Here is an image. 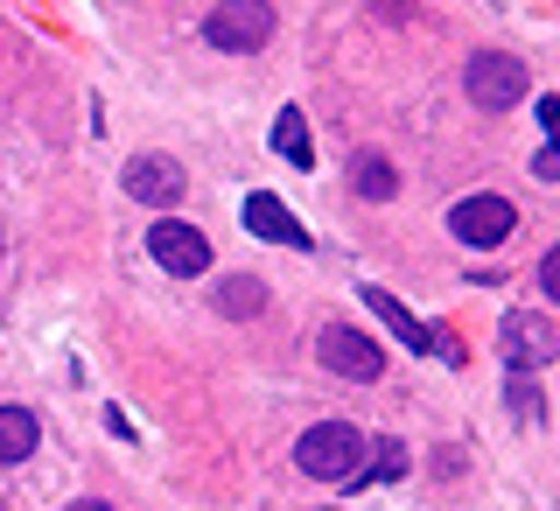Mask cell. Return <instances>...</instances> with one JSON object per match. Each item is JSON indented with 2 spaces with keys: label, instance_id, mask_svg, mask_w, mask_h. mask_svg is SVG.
<instances>
[{
  "label": "cell",
  "instance_id": "obj_1",
  "mask_svg": "<svg viewBox=\"0 0 560 511\" xmlns=\"http://www.w3.org/2000/svg\"><path fill=\"white\" fill-rule=\"evenodd\" d=\"M294 469L315 484H337V490L364 484V434L350 420H315L302 442H294Z\"/></svg>",
  "mask_w": 560,
  "mask_h": 511
},
{
  "label": "cell",
  "instance_id": "obj_2",
  "mask_svg": "<svg viewBox=\"0 0 560 511\" xmlns=\"http://www.w3.org/2000/svg\"><path fill=\"white\" fill-rule=\"evenodd\" d=\"M498 350H504V364H512V379H525V372H547V364L560 358V337H553L547 315L512 309V315L498 323Z\"/></svg>",
  "mask_w": 560,
  "mask_h": 511
},
{
  "label": "cell",
  "instance_id": "obj_3",
  "mask_svg": "<svg viewBox=\"0 0 560 511\" xmlns=\"http://www.w3.org/2000/svg\"><path fill=\"white\" fill-rule=\"evenodd\" d=\"M463 92L483 105V113H512V105L533 92V78H525L518 57H504V49H483V57H469L463 70Z\"/></svg>",
  "mask_w": 560,
  "mask_h": 511
},
{
  "label": "cell",
  "instance_id": "obj_4",
  "mask_svg": "<svg viewBox=\"0 0 560 511\" xmlns=\"http://www.w3.org/2000/svg\"><path fill=\"white\" fill-rule=\"evenodd\" d=\"M518 232V210L504 204V197H463L448 210V239H463V245H477V253H490V245H504Z\"/></svg>",
  "mask_w": 560,
  "mask_h": 511
},
{
  "label": "cell",
  "instance_id": "obj_5",
  "mask_svg": "<svg viewBox=\"0 0 560 511\" xmlns=\"http://www.w3.org/2000/svg\"><path fill=\"white\" fill-rule=\"evenodd\" d=\"M267 35H273V8H267V0H232V8L203 14V43H218V49H259Z\"/></svg>",
  "mask_w": 560,
  "mask_h": 511
},
{
  "label": "cell",
  "instance_id": "obj_6",
  "mask_svg": "<svg viewBox=\"0 0 560 511\" xmlns=\"http://www.w3.org/2000/svg\"><path fill=\"white\" fill-rule=\"evenodd\" d=\"M315 350H323L329 372H343V379H358V385H372L385 372V350L364 337V329H343V323H329L323 337H315Z\"/></svg>",
  "mask_w": 560,
  "mask_h": 511
},
{
  "label": "cell",
  "instance_id": "obj_7",
  "mask_svg": "<svg viewBox=\"0 0 560 511\" xmlns=\"http://www.w3.org/2000/svg\"><path fill=\"white\" fill-rule=\"evenodd\" d=\"M148 253H154V267H168V274H210V239L197 232V224H183V218H162L148 232Z\"/></svg>",
  "mask_w": 560,
  "mask_h": 511
},
{
  "label": "cell",
  "instance_id": "obj_8",
  "mask_svg": "<svg viewBox=\"0 0 560 511\" xmlns=\"http://www.w3.org/2000/svg\"><path fill=\"white\" fill-rule=\"evenodd\" d=\"M183 169H175L168 162V154H133V162H127V197L133 204H154V210H175V204H183Z\"/></svg>",
  "mask_w": 560,
  "mask_h": 511
},
{
  "label": "cell",
  "instance_id": "obj_9",
  "mask_svg": "<svg viewBox=\"0 0 560 511\" xmlns=\"http://www.w3.org/2000/svg\"><path fill=\"white\" fill-rule=\"evenodd\" d=\"M245 224H253V239H273V245H288V253H308V232H302V218H294L280 197H245Z\"/></svg>",
  "mask_w": 560,
  "mask_h": 511
},
{
  "label": "cell",
  "instance_id": "obj_10",
  "mask_svg": "<svg viewBox=\"0 0 560 511\" xmlns=\"http://www.w3.org/2000/svg\"><path fill=\"white\" fill-rule=\"evenodd\" d=\"M273 154H280L288 169H315V140H308L302 105H280V119H273Z\"/></svg>",
  "mask_w": 560,
  "mask_h": 511
},
{
  "label": "cell",
  "instance_id": "obj_11",
  "mask_svg": "<svg viewBox=\"0 0 560 511\" xmlns=\"http://www.w3.org/2000/svg\"><path fill=\"white\" fill-rule=\"evenodd\" d=\"M35 442H43L35 414H28V407H0V469H8V463H28Z\"/></svg>",
  "mask_w": 560,
  "mask_h": 511
},
{
  "label": "cell",
  "instance_id": "obj_12",
  "mask_svg": "<svg viewBox=\"0 0 560 511\" xmlns=\"http://www.w3.org/2000/svg\"><path fill=\"white\" fill-rule=\"evenodd\" d=\"M350 189H358L364 204H385V197H393V189H399V169L385 162L378 148H364L358 162H350Z\"/></svg>",
  "mask_w": 560,
  "mask_h": 511
},
{
  "label": "cell",
  "instance_id": "obj_13",
  "mask_svg": "<svg viewBox=\"0 0 560 511\" xmlns=\"http://www.w3.org/2000/svg\"><path fill=\"white\" fill-rule=\"evenodd\" d=\"M358 294H364V302H372V315H378V323L393 329V337L407 344V350H428V323H413V315L399 309V302H393V294H385V288H358Z\"/></svg>",
  "mask_w": 560,
  "mask_h": 511
},
{
  "label": "cell",
  "instance_id": "obj_14",
  "mask_svg": "<svg viewBox=\"0 0 560 511\" xmlns=\"http://www.w3.org/2000/svg\"><path fill=\"white\" fill-rule=\"evenodd\" d=\"M218 309L232 315V323H253V315L267 309V288H259L253 274H232V280H224V288H218Z\"/></svg>",
  "mask_w": 560,
  "mask_h": 511
},
{
  "label": "cell",
  "instance_id": "obj_15",
  "mask_svg": "<svg viewBox=\"0 0 560 511\" xmlns=\"http://www.w3.org/2000/svg\"><path fill=\"white\" fill-rule=\"evenodd\" d=\"M364 455H372V463H364V484H399L407 477V449H399L393 434H385L378 449H364Z\"/></svg>",
  "mask_w": 560,
  "mask_h": 511
},
{
  "label": "cell",
  "instance_id": "obj_16",
  "mask_svg": "<svg viewBox=\"0 0 560 511\" xmlns=\"http://www.w3.org/2000/svg\"><path fill=\"white\" fill-rule=\"evenodd\" d=\"M504 399H512V414H518V420H539V393H533L525 379H512V385H504Z\"/></svg>",
  "mask_w": 560,
  "mask_h": 511
},
{
  "label": "cell",
  "instance_id": "obj_17",
  "mask_svg": "<svg viewBox=\"0 0 560 511\" xmlns=\"http://www.w3.org/2000/svg\"><path fill=\"white\" fill-rule=\"evenodd\" d=\"M539 288H547V294H553V302H560V245H553V253H547V259H539Z\"/></svg>",
  "mask_w": 560,
  "mask_h": 511
},
{
  "label": "cell",
  "instance_id": "obj_18",
  "mask_svg": "<svg viewBox=\"0 0 560 511\" xmlns=\"http://www.w3.org/2000/svg\"><path fill=\"white\" fill-rule=\"evenodd\" d=\"M533 175H547V183L560 175V133H553V148H547V154H539V162H533Z\"/></svg>",
  "mask_w": 560,
  "mask_h": 511
},
{
  "label": "cell",
  "instance_id": "obj_19",
  "mask_svg": "<svg viewBox=\"0 0 560 511\" xmlns=\"http://www.w3.org/2000/svg\"><path fill=\"white\" fill-rule=\"evenodd\" d=\"M539 127H547V133H560V98H539Z\"/></svg>",
  "mask_w": 560,
  "mask_h": 511
},
{
  "label": "cell",
  "instance_id": "obj_20",
  "mask_svg": "<svg viewBox=\"0 0 560 511\" xmlns=\"http://www.w3.org/2000/svg\"><path fill=\"white\" fill-rule=\"evenodd\" d=\"M63 511H113L105 498H78V504H63Z\"/></svg>",
  "mask_w": 560,
  "mask_h": 511
}]
</instances>
